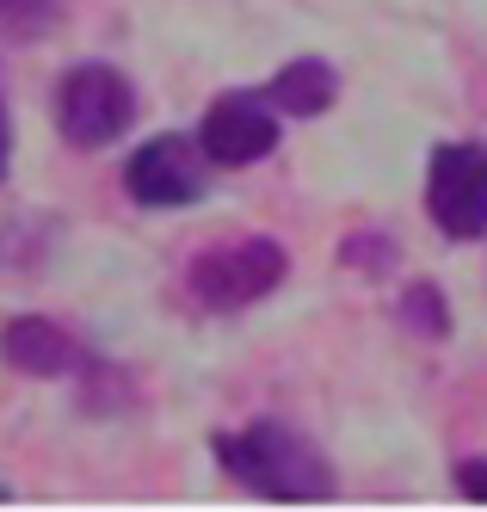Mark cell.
I'll return each instance as SVG.
<instances>
[{"label": "cell", "instance_id": "1", "mask_svg": "<svg viewBox=\"0 0 487 512\" xmlns=\"http://www.w3.org/2000/svg\"><path fill=\"white\" fill-rule=\"evenodd\" d=\"M216 463L229 482L272 506H321L333 500V463L309 445L303 432L278 420H253L241 432H216Z\"/></svg>", "mask_w": 487, "mask_h": 512}, {"label": "cell", "instance_id": "2", "mask_svg": "<svg viewBox=\"0 0 487 512\" xmlns=\"http://www.w3.org/2000/svg\"><path fill=\"white\" fill-rule=\"evenodd\" d=\"M284 247L272 235H241V241H216L204 247L192 266H185V284H192V297L204 309H253L266 303L272 290L284 284Z\"/></svg>", "mask_w": 487, "mask_h": 512}, {"label": "cell", "instance_id": "3", "mask_svg": "<svg viewBox=\"0 0 487 512\" xmlns=\"http://www.w3.org/2000/svg\"><path fill=\"white\" fill-rule=\"evenodd\" d=\"M136 124V87L111 62H74L56 87V130L74 149H111Z\"/></svg>", "mask_w": 487, "mask_h": 512}, {"label": "cell", "instance_id": "4", "mask_svg": "<svg viewBox=\"0 0 487 512\" xmlns=\"http://www.w3.org/2000/svg\"><path fill=\"white\" fill-rule=\"evenodd\" d=\"M426 216L451 235H487V142H444L426 167Z\"/></svg>", "mask_w": 487, "mask_h": 512}, {"label": "cell", "instance_id": "5", "mask_svg": "<svg viewBox=\"0 0 487 512\" xmlns=\"http://www.w3.org/2000/svg\"><path fill=\"white\" fill-rule=\"evenodd\" d=\"M204 149L192 136H148L142 149L124 161V192L142 204V210H179L204 192Z\"/></svg>", "mask_w": 487, "mask_h": 512}, {"label": "cell", "instance_id": "6", "mask_svg": "<svg viewBox=\"0 0 487 512\" xmlns=\"http://www.w3.org/2000/svg\"><path fill=\"white\" fill-rule=\"evenodd\" d=\"M198 149L216 167H253L278 149V112L266 105V93H222L204 124H198Z\"/></svg>", "mask_w": 487, "mask_h": 512}, {"label": "cell", "instance_id": "7", "mask_svg": "<svg viewBox=\"0 0 487 512\" xmlns=\"http://www.w3.org/2000/svg\"><path fill=\"white\" fill-rule=\"evenodd\" d=\"M0 364L19 377H37V383H62V377H81L87 371V346L68 334L62 321L50 315H13L0 327Z\"/></svg>", "mask_w": 487, "mask_h": 512}, {"label": "cell", "instance_id": "8", "mask_svg": "<svg viewBox=\"0 0 487 512\" xmlns=\"http://www.w3.org/2000/svg\"><path fill=\"white\" fill-rule=\"evenodd\" d=\"M333 99H340V75H333V62H321V56H296L266 81V105L284 118H321Z\"/></svg>", "mask_w": 487, "mask_h": 512}, {"label": "cell", "instance_id": "9", "mask_svg": "<svg viewBox=\"0 0 487 512\" xmlns=\"http://www.w3.org/2000/svg\"><path fill=\"white\" fill-rule=\"evenodd\" d=\"M395 321L420 340H444L451 334V309H444V290L438 284H407V297L395 303Z\"/></svg>", "mask_w": 487, "mask_h": 512}, {"label": "cell", "instance_id": "10", "mask_svg": "<svg viewBox=\"0 0 487 512\" xmlns=\"http://www.w3.org/2000/svg\"><path fill=\"white\" fill-rule=\"evenodd\" d=\"M62 19V0H0V38H44V31H56Z\"/></svg>", "mask_w": 487, "mask_h": 512}, {"label": "cell", "instance_id": "11", "mask_svg": "<svg viewBox=\"0 0 487 512\" xmlns=\"http://www.w3.org/2000/svg\"><path fill=\"white\" fill-rule=\"evenodd\" d=\"M389 253H395L389 235H346V241H340V260L358 266V272H389V266H395Z\"/></svg>", "mask_w": 487, "mask_h": 512}, {"label": "cell", "instance_id": "12", "mask_svg": "<svg viewBox=\"0 0 487 512\" xmlns=\"http://www.w3.org/2000/svg\"><path fill=\"white\" fill-rule=\"evenodd\" d=\"M457 488H463V500L487 506V457H463L457 463Z\"/></svg>", "mask_w": 487, "mask_h": 512}, {"label": "cell", "instance_id": "13", "mask_svg": "<svg viewBox=\"0 0 487 512\" xmlns=\"http://www.w3.org/2000/svg\"><path fill=\"white\" fill-rule=\"evenodd\" d=\"M13 167V124H7V105H0V179Z\"/></svg>", "mask_w": 487, "mask_h": 512}, {"label": "cell", "instance_id": "14", "mask_svg": "<svg viewBox=\"0 0 487 512\" xmlns=\"http://www.w3.org/2000/svg\"><path fill=\"white\" fill-rule=\"evenodd\" d=\"M7 500H13V488H7V482H0V506H7Z\"/></svg>", "mask_w": 487, "mask_h": 512}]
</instances>
